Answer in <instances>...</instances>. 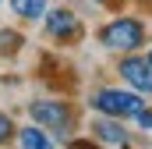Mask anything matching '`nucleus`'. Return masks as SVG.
<instances>
[{
  "mask_svg": "<svg viewBox=\"0 0 152 149\" xmlns=\"http://www.w3.org/2000/svg\"><path fill=\"white\" fill-rule=\"evenodd\" d=\"M28 114L39 128H46L53 139H67L71 128H75V114L64 100H32L28 103Z\"/></svg>",
  "mask_w": 152,
  "mask_h": 149,
  "instance_id": "1",
  "label": "nucleus"
},
{
  "mask_svg": "<svg viewBox=\"0 0 152 149\" xmlns=\"http://www.w3.org/2000/svg\"><path fill=\"white\" fill-rule=\"evenodd\" d=\"M142 39H145V25H142L138 18H117V21H110V25L99 29V43H103L106 50H117V53L138 50Z\"/></svg>",
  "mask_w": 152,
  "mask_h": 149,
  "instance_id": "2",
  "label": "nucleus"
},
{
  "mask_svg": "<svg viewBox=\"0 0 152 149\" xmlns=\"http://www.w3.org/2000/svg\"><path fill=\"white\" fill-rule=\"evenodd\" d=\"M92 107L103 117H134L145 107V96L134 89H99L92 96Z\"/></svg>",
  "mask_w": 152,
  "mask_h": 149,
  "instance_id": "3",
  "label": "nucleus"
},
{
  "mask_svg": "<svg viewBox=\"0 0 152 149\" xmlns=\"http://www.w3.org/2000/svg\"><path fill=\"white\" fill-rule=\"evenodd\" d=\"M42 25H46V36L57 39V43H75L81 36V21L75 18V11L67 7H53L42 14Z\"/></svg>",
  "mask_w": 152,
  "mask_h": 149,
  "instance_id": "4",
  "label": "nucleus"
},
{
  "mask_svg": "<svg viewBox=\"0 0 152 149\" xmlns=\"http://www.w3.org/2000/svg\"><path fill=\"white\" fill-rule=\"evenodd\" d=\"M117 71L127 82V89H134V92H142V96H152V64L145 57H124V60L117 64Z\"/></svg>",
  "mask_w": 152,
  "mask_h": 149,
  "instance_id": "5",
  "label": "nucleus"
},
{
  "mask_svg": "<svg viewBox=\"0 0 152 149\" xmlns=\"http://www.w3.org/2000/svg\"><path fill=\"white\" fill-rule=\"evenodd\" d=\"M92 135L103 146H127V131L117 124V117H96L92 121Z\"/></svg>",
  "mask_w": 152,
  "mask_h": 149,
  "instance_id": "6",
  "label": "nucleus"
},
{
  "mask_svg": "<svg viewBox=\"0 0 152 149\" xmlns=\"http://www.w3.org/2000/svg\"><path fill=\"white\" fill-rule=\"evenodd\" d=\"M18 142H21V149H53V135L39 124H25V128H18Z\"/></svg>",
  "mask_w": 152,
  "mask_h": 149,
  "instance_id": "7",
  "label": "nucleus"
},
{
  "mask_svg": "<svg viewBox=\"0 0 152 149\" xmlns=\"http://www.w3.org/2000/svg\"><path fill=\"white\" fill-rule=\"evenodd\" d=\"M11 11L25 21H39L46 11H50V0H11Z\"/></svg>",
  "mask_w": 152,
  "mask_h": 149,
  "instance_id": "8",
  "label": "nucleus"
},
{
  "mask_svg": "<svg viewBox=\"0 0 152 149\" xmlns=\"http://www.w3.org/2000/svg\"><path fill=\"white\" fill-rule=\"evenodd\" d=\"M21 43H25V36L4 29V32H0V53H14V50H21Z\"/></svg>",
  "mask_w": 152,
  "mask_h": 149,
  "instance_id": "9",
  "label": "nucleus"
},
{
  "mask_svg": "<svg viewBox=\"0 0 152 149\" xmlns=\"http://www.w3.org/2000/svg\"><path fill=\"white\" fill-rule=\"evenodd\" d=\"M14 135H18V131H14V121H11L7 114L0 110V146H4V142H11Z\"/></svg>",
  "mask_w": 152,
  "mask_h": 149,
  "instance_id": "10",
  "label": "nucleus"
},
{
  "mask_svg": "<svg viewBox=\"0 0 152 149\" xmlns=\"http://www.w3.org/2000/svg\"><path fill=\"white\" fill-rule=\"evenodd\" d=\"M134 121H138V124H142L145 131H152V110H149V107H142V110L134 114Z\"/></svg>",
  "mask_w": 152,
  "mask_h": 149,
  "instance_id": "11",
  "label": "nucleus"
},
{
  "mask_svg": "<svg viewBox=\"0 0 152 149\" xmlns=\"http://www.w3.org/2000/svg\"><path fill=\"white\" fill-rule=\"evenodd\" d=\"M71 149H96V146H88V142H71Z\"/></svg>",
  "mask_w": 152,
  "mask_h": 149,
  "instance_id": "12",
  "label": "nucleus"
},
{
  "mask_svg": "<svg viewBox=\"0 0 152 149\" xmlns=\"http://www.w3.org/2000/svg\"><path fill=\"white\" fill-rule=\"evenodd\" d=\"M145 60H149V64H152V50H149V53H145Z\"/></svg>",
  "mask_w": 152,
  "mask_h": 149,
  "instance_id": "13",
  "label": "nucleus"
},
{
  "mask_svg": "<svg viewBox=\"0 0 152 149\" xmlns=\"http://www.w3.org/2000/svg\"><path fill=\"white\" fill-rule=\"evenodd\" d=\"M96 4H106V0H96Z\"/></svg>",
  "mask_w": 152,
  "mask_h": 149,
  "instance_id": "14",
  "label": "nucleus"
}]
</instances>
